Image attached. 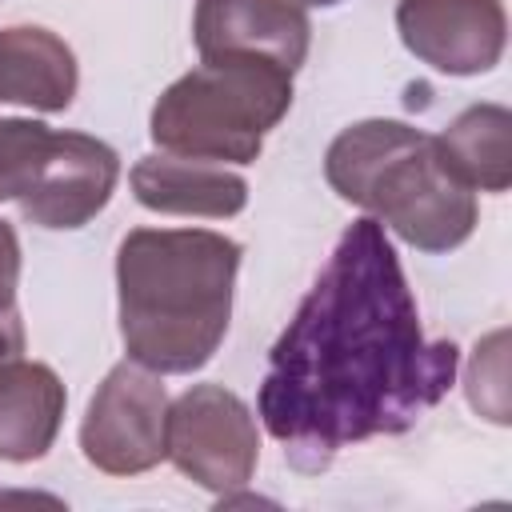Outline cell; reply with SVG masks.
Wrapping results in <instances>:
<instances>
[{
  "instance_id": "obj_9",
  "label": "cell",
  "mask_w": 512,
  "mask_h": 512,
  "mask_svg": "<svg viewBox=\"0 0 512 512\" xmlns=\"http://www.w3.org/2000/svg\"><path fill=\"white\" fill-rule=\"evenodd\" d=\"M192 40L200 60L252 56L296 72L308 60L312 24L296 0H200Z\"/></svg>"
},
{
  "instance_id": "obj_11",
  "label": "cell",
  "mask_w": 512,
  "mask_h": 512,
  "mask_svg": "<svg viewBox=\"0 0 512 512\" xmlns=\"http://www.w3.org/2000/svg\"><path fill=\"white\" fill-rule=\"evenodd\" d=\"M64 380L40 360L0 364V460L28 464L48 456L64 424Z\"/></svg>"
},
{
  "instance_id": "obj_2",
  "label": "cell",
  "mask_w": 512,
  "mask_h": 512,
  "mask_svg": "<svg viewBox=\"0 0 512 512\" xmlns=\"http://www.w3.org/2000/svg\"><path fill=\"white\" fill-rule=\"evenodd\" d=\"M240 244L208 228H132L116 248L128 360L184 376L204 368L232 320Z\"/></svg>"
},
{
  "instance_id": "obj_5",
  "label": "cell",
  "mask_w": 512,
  "mask_h": 512,
  "mask_svg": "<svg viewBox=\"0 0 512 512\" xmlns=\"http://www.w3.org/2000/svg\"><path fill=\"white\" fill-rule=\"evenodd\" d=\"M80 452L104 476H140L168 456V392L160 372L120 360L80 420Z\"/></svg>"
},
{
  "instance_id": "obj_6",
  "label": "cell",
  "mask_w": 512,
  "mask_h": 512,
  "mask_svg": "<svg viewBox=\"0 0 512 512\" xmlns=\"http://www.w3.org/2000/svg\"><path fill=\"white\" fill-rule=\"evenodd\" d=\"M168 460L208 492H236L260 460L252 408L224 384H192L168 404Z\"/></svg>"
},
{
  "instance_id": "obj_4",
  "label": "cell",
  "mask_w": 512,
  "mask_h": 512,
  "mask_svg": "<svg viewBox=\"0 0 512 512\" xmlns=\"http://www.w3.org/2000/svg\"><path fill=\"white\" fill-rule=\"evenodd\" d=\"M288 108L292 72L252 56H220L200 60V68L160 92L148 116V136L168 156L252 164Z\"/></svg>"
},
{
  "instance_id": "obj_13",
  "label": "cell",
  "mask_w": 512,
  "mask_h": 512,
  "mask_svg": "<svg viewBox=\"0 0 512 512\" xmlns=\"http://www.w3.org/2000/svg\"><path fill=\"white\" fill-rule=\"evenodd\" d=\"M440 160L472 192L512 188V112L504 104L464 108L440 136Z\"/></svg>"
},
{
  "instance_id": "obj_3",
  "label": "cell",
  "mask_w": 512,
  "mask_h": 512,
  "mask_svg": "<svg viewBox=\"0 0 512 512\" xmlns=\"http://www.w3.org/2000/svg\"><path fill=\"white\" fill-rule=\"evenodd\" d=\"M332 192L420 252L460 248L480 220L476 192L440 160L436 136L404 120H360L324 152Z\"/></svg>"
},
{
  "instance_id": "obj_10",
  "label": "cell",
  "mask_w": 512,
  "mask_h": 512,
  "mask_svg": "<svg viewBox=\"0 0 512 512\" xmlns=\"http://www.w3.org/2000/svg\"><path fill=\"white\" fill-rule=\"evenodd\" d=\"M136 200L164 216H208L228 220L248 204V180L224 164L184 156H140L128 172Z\"/></svg>"
},
{
  "instance_id": "obj_1",
  "label": "cell",
  "mask_w": 512,
  "mask_h": 512,
  "mask_svg": "<svg viewBox=\"0 0 512 512\" xmlns=\"http://www.w3.org/2000/svg\"><path fill=\"white\" fill-rule=\"evenodd\" d=\"M452 340H428L380 220L344 228L316 284L268 352L256 412L296 472L408 432L456 380Z\"/></svg>"
},
{
  "instance_id": "obj_12",
  "label": "cell",
  "mask_w": 512,
  "mask_h": 512,
  "mask_svg": "<svg viewBox=\"0 0 512 512\" xmlns=\"http://www.w3.org/2000/svg\"><path fill=\"white\" fill-rule=\"evenodd\" d=\"M76 84V56L56 32L40 24L0 28V104L64 112L76 96Z\"/></svg>"
},
{
  "instance_id": "obj_17",
  "label": "cell",
  "mask_w": 512,
  "mask_h": 512,
  "mask_svg": "<svg viewBox=\"0 0 512 512\" xmlns=\"http://www.w3.org/2000/svg\"><path fill=\"white\" fill-rule=\"evenodd\" d=\"M300 8H336L340 0H296Z\"/></svg>"
},
{
  "instance_id": "obj_15",
  "label": "cell",
  "mask_w": 512,
  "mask_h": 512,
  "mask_svg": "<svg viewBox=\"0 0 512 512\" xmlns=\"http://www.w3.org/2000/svg\"><path fill=\"white\" fill-rule=\"evenodd\" d=\"M468 400L480 416L508 424V388H504V332H492L484 344H476L472 368H468Z\"/></svg>"
},
{
  "instance_id": "obj_8",
  "label": "cell",
  "mask_w": 512,
  "mask_h": 512,
  "mask_svg": "<svg viewBox=\"0 0 512 512\" xmlns=\"http://www.w3.org/2000/svg\"><path fill=\"white\" fill-rule=\"evenodd\" d=\"M116 180L120 156L104 140L88 132H52L32 184L16 204L36 228L72 232L108 208Z\"/></svg>"
},
{
  "instance_id": "obj_14",
  "label": "cell",
  "mask_w": 512,
  "mask_h": 512,
  "mask_svg": "<svg viewBox=\"0 0 512 512\" xmlns=\"http://www.w3.org/2000/svg\"><path fill=\"white\" fill-rule=\"evenodd\" d=\"M52 128L24 116H0V204L20 200L48 152Z\"/></svg>"
},
{
  "instance_id": "obj_7",
  "label": "cell",
  "mask_w": 512,
  "mask_h": 512,
  "mask_svg": "<svg viewBox=\"0 0 512 512\" xmlns=\"http://www.w3.org/2000/svg\"><path fill=\"white\" fill-rule=\"evenodd\" d=\"M396 32L420 64L444 76H480L504 56L508 16L504 0H400Z\"/></svg>"
},
{
  "instance_id": "obj_16",
  "label": "cell",
  "mask_w": 512,
  "mask_h": 512,
  "mask_svg": "<svg viewBox=\"0 0 512 512\" xmlns=\"http://www.w3.org/2000/svg\"><path fill=\"white\" fill-rule=\"evenodd\" d=\"M16 284H20V240L12 224L0 220V364L24 352V320L16 308Z\"/></svg>"
}]
</instances>
